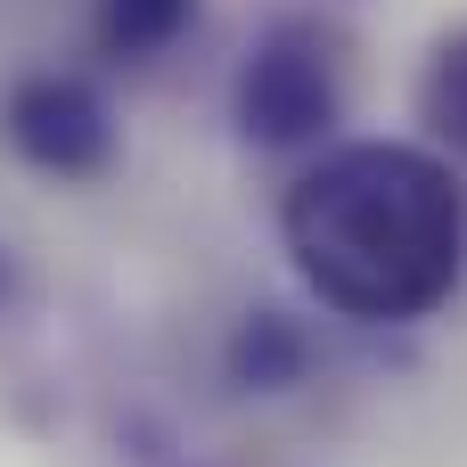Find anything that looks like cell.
Listing matches in <instances>:
<instances>
[{
    "mask_svg": "<svg viewBox=\"0 0 467 467\" xmlns=\"http://www.w3.org/2000/svg\"><path fill=\"white\" fill-rule=\"evenodd\" d=\"M0 304H8V246H0Z\"/></svg>",
    "mask_w": 467,
    "mask_h": 467,
    "instance_id": "obj_7",
    "label": "cell"
},
{
    "mask_svg": "<svg viewBox=\"0 0 467 467\" xmlns=\"http://www.w3.org/2000/svg\"><path fill=\"white\" fill-rule=\"evenodd\" d=\"M312 369V337L287 320V312H246L238 337H230V378L246 394H287L296 378Z\"/></svg>",
    "mask_w": 467,
    "mask_h": 467,
    "instance_id": "obj_5",
    "label": "cell"
},
{
    "mask_svg": "<svg viewBox=\"0 0 467 467\" xmlns=\"http://www.w3.org/2000/svg\"><path fill=\"white\" fill-rule=\"evenodd\" d=\"M279 246L320 312L410 328L467 279V189L419 140H337L287 181Z\"/></svg>",
    "mask_w": 467,
    "mask_h": 467,
    "instance_id": "obj_1",
    "label": "cell"
},
{
    "mask_svg": "<svg viewBox=\"0 0 467 467\" xmlns=\"http://www.w3.org/2000/svg\"><path fill=\"white\" fill-rule=\"evenodd\" d=\"M197 8L205 0H90V41L115 66H148L197 25Z\"/></svg>",
    "mask_w": 467,
    "mask_h": 467,
    "instance_id": "obj_4",
    "label": "cell"
},
{
    "mask_svg": "<svg viewBox=\"0 0 467 467\" xmlns=\"http://www.w3.org/2000/svg\"><path fill=\"white\" fill-rule=\"evenodd\" d=\"M230 115L254 148H337L345 123V57L320 16H279L254 33L230 82Z\"/></svg>",
    "mask_w": 467,
    "mask_h": 467,
    "instance_id": "obj_2",
    "label": "cell"
},
{
    "mask_svg": "<svg viewBox=\"0 0 467 467\" xmlns=\"http://www.w3.org/2000/svg\"><path fill=\"white\" fill-rule=\"evenodd\" d=\"M419 123L435 131V148L467 156V25L435 33V49L419 66Z\"/></svg>",
    "mask_w": 467,
    "mask_h": 467,
    "instance_id": "obj_6",
    "label": "cell"
},
{
    "mask_svg": "<svg viewBox=\"0 0 467 467\" xmlns=\"http://www.w3.org/2000/svg\"><path fill=\"white\" fill-rule=\"evenodd\" d=\"M0 131H8V148H16L25 164L49 172V181H99V172L115 164V107L99 99V82L57 74V66L8 82Z\"/></svg>",
    "mask_w": 467,
    "mask_h": 467,
    "instance_id": "obj_3",
    "label": "cell"
}]
</instances>
